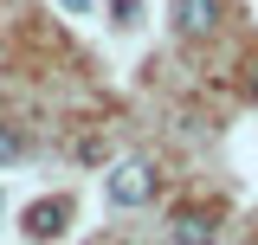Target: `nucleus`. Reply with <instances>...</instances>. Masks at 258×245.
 Instances as JSON below:
<instances>
[{"instance_id":"423d86ee","label":"nucleus","mask_w":258,"mask_h":245,"mask_svg":"<svg viewBox=\"0 0 258 245\" xmlns=\"http://www.w3.org/2000/svg\"><path fill=\"white\" fill-rule=\"evenodd\" d=\"M110 13H123V26H136V13H142V0H110Z\"/></svg>"},{"instance_id":"20e7f679","label":"nucleus","mask_w":258,"mask_h":245,"mask_svg":"<svg viewBox=\"0 0 258 245\" xmlns=\"http://www.w3.org/2000/svg\"><path fill=\"white\" fill-rule=\"evenodd\" d=\"M174 245H220V226H213V213H174Z\"/></svg>"},{"instance_id":"f257e3e1","label":"nucleus","mask_w":258,"mask_h":245,"mask_svg":"<svg viewBox=\"0 0 258 245\" xmlns=\"http://www.w3.org/2000/svg\"><path fill=\"white\" fill-rule=\"evenodd\" d=\"M103 194H110V207H149V200H155V168H149L142 155H129V161L110 168Z\"/></svg>"},{"instance_id":"7ed1b4c3","label":"nucleus","mask_w":258,"mask_h":245,"mask_svg":"<svg viewBox=\"0 0 258 245\" xmlns=\"http://www.w3.org/2000/svg\"><path fill=\"white\" fill-rule=\"evenodd\" d=\"M64 219H71V200H58V194H52V200H32L26 207V232L32 239H58Z\"/></svg>"},{"instance_id":"f03ea898","label":"nucleus","mask_w":258,"mask_h":245,"mask_svg":"<svg viewBox=\"0 0 258 245\" xmlns=\"http://www.w3.org/2000/svg\"><path fill=\"white\" fill-rule=\"evenodd\" d=\"M220 26V0H174V32L181 39H207Z\"/></svg>"},{"instance_id":"39448f33","label":"nucleus","mask_w":258,"mask_h":245,"mask_svg":"<svg viewBox=\"0 0 258 245\" xmlns=\"http://www.w3.org/2000/svg\"><path fill=\"white\" fill-rule=\"evenodd\" d=\"M20 149H26V142H20V136H7V129H0V161H20Z\"/></svg>"},{"instance_id":"0eeeda50","label":"nucleus","mask_w":258,"mask_h":245,"mask_svg":"<svg viewBox=\"0 0 258 245\" xmlns=\"http://www.w3.org/2000/svg\"><path fill=\"white\" fill-rule=\"evenodd\" d=\"M245 91H252V97H258V65H252V84H245Z\"/></svg>"}]
</instances>
